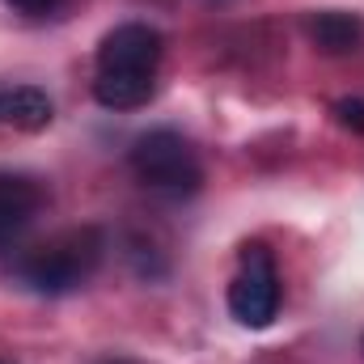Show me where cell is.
Returning <instances> with one entry per match:
<instances>
[{
  "instance_id": "7a4b0ae2",
  "label": "cell",
  "mask_w": 364,
  "mask_h": 364,
  "mask_svg": "<svg viewBox=\"0 0 364 364\" xmlns=\"http://www.w3.org/2000/svg\"><path fill=\"white\" fill-rule=\"evenodd\" d=\"M102 259H106V233L97 225H77V229H60L47 242H34V246L17 250L13 263H9V275L26 292L68 296L97 275Z\"/></svg>"
},
{
  "instance_id": "5b68a950",
  "label": "cell",
  "mask_w": 364,
  "mask_h": 364,
  "mask_svg": "<svg viewBox=\"0 0 364 364\" xmlns=\"http://www.w3.org/2000/svg\"><path fill=\"white\" fill-rule=\"evenodd\" d=\"M47 208V186L30 174H0V255L17 250L26 229Z\"/></svg>"
},
{
  "instance_id": "277c9868",
  "label": "cell",
  "mask_w": 364,
  "mask_h": 364,
  "mask_svg": "<svg viewBox=\"0 0 364 364\" xmlns=\"http://www.w3.org/2000/svg\"><path fill=\"white\" fill-rule=\"evenodd\" d=\"M225 305L233 314L237 326L246 331H263L272 326L279 314V267L267 242H246L237 255V272L229 279Z\"/></svg>"
},
{
  "instance_id": "ba28073f",
  "label": "cell",
  "mask_w": 364,
  "mask_h": 364,
  "mask_svg": "<svg viewBox=\"0 0 364 364\" xmlns=\"http://www.w3.org/2000/svg\"><path fill=\"white\" fill-rule=\"evenodd\" d=\"M331 114H335V123H339L343 132L364 136V97H339V102L331 106Z\"/></svg>"
},
{
  "instance_id": "30bf717a",
  "label": "cell",
  "mask_w": 364,
  "mask_h": 364,
  "mask_svg": "<svg viewBox=\"0 0 364 364\" xmlns=\"http://www.w3.org/2000/svg\"><path fill=\"white\" fill-rule=\"evenodd\" d=\"M102 364H144V360H132V356H114V360H102Z\"/></svg>"
},
{
  "instance_id": "3957f363",
  "label": "cell",
  "mask_w": 364,
  "mask_h": 364,
  "mask_svg": "<svg viewBox=\"0 0 364 364\" xmlns=\"http://www.w3.org/2000/svg\"><path fill=\"white\" fill-rule=\"evenodd\" d=\"M127 166H132L136 182H144L149 191L170 195V199H191L203 186V161H199L195 144L174 127H153V132L136 136Z\"/></svg>"
},
{
  "instance_id": "8fae6325",
  "label": "cell",
  "mask_w": 364,
  "mask_h": 364,
  "mask_svg": "<svg viewBox=\"0 0 364 364\" xmlns=\"http://www.w3.org/2000/svg\"><path fill=\"white\" fill-rule=\"evenodd\" d=\"M0 364H9V360H0Z\"/></svg>"
},
{
  "instance_id": "6da1fadb",
  "label": "cell",
  "mask_w": 364,
  "mask_h": 364,
  "mask_svg": "<svg viewBox=\"0 0 364 364\" xmlns=\"http://www.w3.org/2000/svg\"><path fill=\"white\" fill-rule=\"evenodd\" d=\"M166 55V38L149 21H123L97 43L93 97L106 110H140L157 93V68Z\"/></svg>"
},
{
  "instance_id": "9c48e42d",
  "label": "cell",
  "mask_w": 364,
  "mask_h": 364,
  "mask_svg": "<svg viewBox=\"0 0 364 364\" xmlns=\"http://www.w3.org/2000/svg\"><path fill=\"white\" fill-rule=\"evenodd\" d=\"M13 13H21V17H47V13H55L64 0H4Z\"/></svg>"
},
{
  "instance_id": "52a82bcc",
  "label": "cell",
  "mask_w": 364,
  "mask_h": 364,
  "mask_svg": "<svg viewBox=\"0 0 364 364\" xmlns=\"http://www.w3.org/2000/svg\"><path fill=\"white\" fill-rule=\"evenodd\" d=\"M51 119H55V106L38 85H9V90H0V127L43 132V127H51Z\"/></svg>"
},
{
  "instance_id": "8992f818",
  "label": "cell",
  "mask_w": 364,
  "mask_h": 364,
  "mask_svg": "<svg viewBox=\"0 0 364 364\" xmlns=\"http://www.w3.org/2000/svg\"><path fill=\"white\" fill-rule=\"evenodd\" d=\"M305 34L322 55H352L364 43V21L343 9H322V13H309Z\"/></svg>"
}]
</instances>
